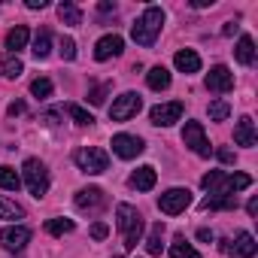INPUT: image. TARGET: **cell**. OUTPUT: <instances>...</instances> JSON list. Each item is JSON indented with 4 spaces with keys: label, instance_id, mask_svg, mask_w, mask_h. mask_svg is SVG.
I'll list each match as a JSON object with an SVG mask.
<instances>
[{
    "label": "cell",
    "instance_id": "obj_35",
    "mask_svg": "<svg viewBox=\"0 0 258 258\" xmlns=\"http://www.w3.org/2000/svg\"><path fill=\"white\" fill-rule=\"evenodd\" d=\"M61 58L64 61H73L76 58V43L70 37H61Z\"/></svg>",
    "mask_w": 258,
    "mask_h": 258
},
{
    "label": "cell",
    "instance_id": "obj_23",
    "mask_svg": "<svg viewBox=\"0 0 258 258\" xmlns=\"http://www.w3.org/2000/svg\"><path fill=\"white\" fill-rule=\"evenodd\" d=\"M0 70H4L7 79H19V76L25 73V64H22L19 55H4V61H0Z\"/></svg>",
    "mask_w": 258,
    "mask_h": 258
},
{
    "label": "cell",
    "instance_id": "obj_32",
    "mask_svg": "<svg viewBox=\"0 0 258 258\" xmlns=\"http://www.w3.org/2000/svg\"><path fill=\"white\" fill-rule=\"evenodd\" d=\"M31 94H34V97H40V100H46V97L52 94V79H46V76L34 79V82H31Z\"/></svg>",
    "mask_w": 258,
    "mask_h": 258
},
{
    "label": "cell",
    "instance_id": "obj_7",
    "mask_svg": "<svg viewBox=\"0 0 258 258\" xmlns=\"http://www.w3.org/2000/svg\"><path fill=\"white\" fill-rule=\"evenodd\" d=\"M188 204H191V191L188 188H167L158 198V210L164 216H179V213H185Z\"/></svg>",
    "mask_w": 258,
    "mask_h": 258
},
{
    "label": "cell",
    "instance_id": "obj_39",
    "mask_svg": "<svg viewBox=\"0 0 258 258\" xmlns=\"http://www.w3.org/2000/svg\"><path fill=\"white\" fill-rule=\"evenodd\" d=\"M198 240H201V243H213V240H216V234H213L210 228H201V231H198Z\"/></svg>",
    "mask_w": 258,
    "mask_h": 258
},
{
    "label": "cell",
    "instance_id": "obj_17",
    "mask_svg": "<svg viewBox=\"0 0 258 258\" xmlns=\"http://www.w3.org/2000/svg\"><path fill=\"white\" fill-rule=\"evenodd\" d=\"M173 64H176V70L179 73H198L201 70V55L195 52V49H179L176 55H173Z\"/></svg>",
    "mask_w": 258,
    "mask_h": 258
},
{
    "label": "cell",
    "instance_id": "obj_43",
    "mask_svg": "<svg viewBox=\"0 0 258 258\" xmlns=\"http://www.w3.org/2000/svg\"><path fill=\"white\" fill-rule=\"evenodd\" d=\"M97 10H100V13H115V4H100Z\"/></svg>",
    "mask_w": 258,
    "mask_h": 258
},
{
    "label": "cell",
    "instance_id": "obj_30",
    "mask_svg": "<svg viewBox=\"0 0 258 258\" xmlns=\"http://www.w3.org/2000/svg\"><path fill=\"white\" fill-rule=\"evenodd\" d=\"M207 112H210L213 121H225V118L231 115V103H228V100H213V103L207 106Z\"/></svg>",
    "mask_w": 258,
    "mask_h": 258
},
{
    "label": "cell",
    "instance_id": "obj_38",
    "mask_svg": "<svg viewBox=\"0 0 258 258\" xmlns=\"http://www.w3.org/2000/svg\"><path fill=\"white\" fill-rule=\"evenodd\" d=\"M216 155H219V161H222V164H234V152H231V149H219Z\"/></svg>",
    "mask_w": 258,
    "mask_h": 258
},
{
    "label": "cell",
    "instance_id": "obj_15",
    "mask_svg": "<svg viewBox=\"0 0 258 258\" xmlns=\"http://www.w3.org/2000/svg\"><path fill=\"white\" fill-rule=\"evenodd\" d=\"M234 143H237V146H246V149H252V146L258 143L255 121H252L249 115H243V118L237 121V127H234Z\"/></svg>",
    "mask_w": 258,
    "mask_h": 258
},
{
    "label": "cell",
    "instance_id": "obj_40",
    "mask_svg": "<svg viewBox=\"0 0 258 258\" xmlns=\"http://www.w3.org/2000/svg\"><path fill=\"white\" fill-rule=\"evenodd\" d=\"M46 0H28V10H46Z\"/></svg>",
    "mask_w": 258,
    "mask_h": 258
},
{
    "label": "cell",
    "instance_id": "obj_22",
    "mask_svg": "<svg viewBox=\"0 0 258 258\" xmlns=\"http://www.w3.org/2000/svg\"><path fill=\"white\" fill-rule=\"evenodd\" d=\"M146 82H149V88L164 91V88H170V70L158 64V67H152V70L146 73Z\"/></svg>",
    "mask_w": 258,
    "mask_h": 258
},
{
    "label": "cell",
    "instance_id": "obj_28",
    "mask_svg": "<svg viewBox=\"0 0 258 258\" xmlns=\"http://www.w3.org/2000/svg\"><path fill=\"white\" fill-rule=\"evenodd\" d=\"M161 237H164V222H155L152 225V231H149V240H146V249H149V255H161Z\"/></svg>",
    "mask_w": 258,
    "mask_h": 258
},
{
    "label": "cell",
    "instance_id": "obj_5",
    "mask_svg": "<svg viewBox=\"0 0 258 258\" xmlns=\"http://www.w3.org/2000/svg\"><path fill=\"white\" fill-rule=\"evenodd\" d=\"M182 143L195 155H201V158H210L213 155V146H210V140L204 134V124L201 121H185V127H182Z\"/></svg>",
    "mask_w": 258,
    "mask_h": 258
},
{
    "label": "cell",
    "instance_id": "obj_27",
    "mask_svg": "<svg viewBox=\"0 0 258 258\" xmlns=\"http://www.w3.org/2000/svg\"><path fill=\"white\" fill-rule=\"evenodd\" d=\"M0 188H7V191L22 188V176L16 173V167H0Z\"/></svg>",
    "mask_w": 258,
    "mask_h": 258
},
{
    "label": "cell",
    "instance_id": "obj_20",
    "mask_svg": "<svg viewBox=\"0 0 258 258\" xmlns=\"http://www.w3.org/2000/svg\"><path fill=\"white\" fill-rule=\"evenodd\" d=\"M234 58H237L243 67H252V64H255V43H252V37H240V40H237Z\"/></svg>",
    "mask_w": 258,
    "mask_h": 258
},
{
    "label": "cell",
    "instance_id": "obj_18",
    "mask_svg": "<svg viewBox=\"0 0 258 258\" xmlns=\"http://www.w3.org/2000/svg\"><path fill=\"white\" fill-rule=\"evenodd\" d=\"M252 185V176L249 173H225V182H222V188H219V195H237V191H246Z\"/></svg>",
    "mask_w": 258,
    "mask_h": 258
},
{
    "label": "cell",
    "instance_id": "obj_31",
    "mask_svg": "<svg viewBox=\"0 0 258 258\" xmlns=\"http://www.w3.org/2000/svg\"><path fill=\"white\" fill-rule=\"evenodd\" d=\"M25 210L16 204V201H7V198H0V219H22Z\"/></svg>",
    "mask_w": 258,
    "mask_h": 258
},
{
    "label": "cell",
    "instance_id": "obj_4",
    "mask_svg": "<svg viewBox=\"0 0 258 258\" xmlns=\"http://www.w3.org/2000/svg\"><path fill=\"white\" fill-rule=\"evenodd\" d=\"M22 173H25V182H28V191L34 198H43L49 191V170L40 158H28L22 164Z\"/></svg>",
    "mask_w": 258,
    "mask_h": 258
},
{
    "label": "cell",
    "instance_id": "obj_9",
    "mask_svg": "<svg viewBox=\"0 0 258 258\" xmlns=\"http://www.w3.org/2000/svg\"><path fill=\"white\" fill-rule=\"evenodd\" d=\"M109 146H112V152H115L118 158H124V161L143 155V149H146V143H143L140 137H134V134H115Z\"/></svg>",
    "mask_w": 258,
    "mask_h": 258
},
{
    "label": "cell",
    "instance_id": "obj_14",
    "mask_svg": "<svg viewBox=\"0 0 258 258\" xmlns=\"http://www.w3.org/2000/svg\"><path fill=\"white\" fill-rule=\"evenodd\" d=\"M121 49H124V40H121L118 34H106V37H100V40L94 43V58H97V61H106V58L121 55Z\"/></svg>",
    "mask_w": 258,
    "mask_h": 258
},
{
    "label": "cell",
    "instance_id": "obj_12",
    "mask_svg": "<svg viewBox=\"0 0 258 258\" xmlns=\"http://www.w3.org/2000/svg\"><path fill=\"white\" fill-rule=\"evenodd\" d=\"M76 207H79L82 213H97V210H103V207H106L103 188H97V185L79 188V191H76Z\"/></svg>",
    "mask_w": 258,
    "mask_h": 258
},
{
    "label": "cell",
    "instance_id": "obj_44",
    "mask_svg": "<svg viewBox=\"0 0 258 258\" xmlns=\"http://www.w3.org/2000/svg\"><path fill=\"white\" fill-rule=\"evenodd\" d=\"M234 31H237V25H225V28H222V34H225V37H231Z\"/></svg>",
    "mask_w": 258,
    "mask_h": 258
},
{
    "label": "cell",
    "instance_id": "obj_41",
    "mask_svg": "<svg viewBox=\"0 0 258 258\" xmlns=\"http://www.w3.org/2000/svg\"><path fill=\"white\" fill-rule=\"evenodd\" d=\"M246 213H249V216H255V213H258V198H252V201L246 204Z\"/></svg>",
    "mask_w": 258,
    "mask_h": 258
},
{
    "label": "cell",
    "instance_id": "obj_42",
    "mask_svg": "<svg viewBox=\"0 0 258 258\" xmlns=\"http://www.w3.org/2000/svg\"><path fill=\"white\" fill-rule=\"evenodd\" d=\"M191 7H195V10H204V7H213V0H195Z\"/></svg>",
    "mask_w": 258,
    "mask_h": 258
},
{
    "label": "cell",
    "instance_id": "obj_24",
    "mask_svg": "<svg viewBox=\"0 0 258 258\" xmlns=\"http://www.w3.org/2000/svg\"><path fill=\"white\" fill-rule=\"evenodd\" d=\"M58 19L64 25H82V13L76 4H70V0H64V4H58Z\"/></svg>",
    "mask_w": 258,
    "mask_h": 258
},
{
    "label": "cell",
    "instance_id": "obj_2",
    "mask_svg": "<svg viewBox=\"0 0 258 258\" xmlns=\"http://www.w3.org/2000/svg\"><path fill=\"white\" fill-rule=\"evenodd\" d=\"M115 225H118V231H121V240H124V249H134L137 243H140V237H143V216L137 213V207H131V204H118L115 207Z\"/></svg>",
    "mask_w": 258,
    "mask_h": 258
},
{
    "label": "cell",
    "instance_id": "obj_36",
    "mask_svg": "<svg viewBox=\"0 0 258 258\" xmlns=\"http://www.w3.org/2000/svg\"><path fill=\"white\" fill-rule=\"evenodd\" d=\"M106 234H109V228H106L103 222H94V225H91V237H94V240H103Z\"/></svg>",
    "mask_w": 258,
    "mask_h": 258
},
{
    "label": "cell",
    "instance_id": "obj_25",
    "mask_svg": "<svg viewBox=\"0 0 258 258\" xmlns=\"http://www.w3.org/2000/svg\"><path fill=\"white\" fill-rule=\"evenodd\" d=\"M37 58H46L49 52H52V34L46 31V28H40L37 31V37H34V49H31Z\"/></svg>",
    "mask_w": 258,
    "mask_h": 258
},
{
    "label": "cell",
    "instance_id": "obj_34",
    "mask_svg": "<svg viewBox=\"0 0 258 258\" xmlns=\"http://www.w3.org/2000/svg\"><path fill=\"white\" fill-rule=\"evenodd\" d=\"M109 88H112V85H109V82H103V85H97V88H94V91H88V100H91V103H94V106H100V103H103V100H106V94H109Z\"/></svg>",
    "mask_w": 258,
    "mask_h": 258
},
{
    "label": "cell",
    "instance_id": "obj_37",
    "mask_svg": "<svg viewBox=\"0 0 258 258\" xmlns=\"http://www.w3.org/2000/svg\"><path fill=\"white\" fill-rule=\"evenodd\" d=\"M7 112H10V115H13V118H16V115H22V112H25V103H22V100H13V103H10V109H7Z\"/></svg>",
    "mask_w": 258,
    "mask_h": 258
},
{
    "label": "cell",
    "instance_id": "obj_33",
    "mask_svg": "<svg viewBox=\"0 0 258 258\" xmlns=\"http://www.w3.org/2000/svg\"><path fill=\"white\" fill-rule=\"evenodd\" d=\"M67 112L73 115V121H76V124H91V121H94V115H91L88 109H82L79 103H70V106H67Z\"/></svg>",
    "mask_w": 258,
    "mask_h": 258
},
{
    "label": "cell",
    "instance_id": "obj_16",
    "mask_svg": "<svg viewBox=\"0 0 258 258\" xmlns=\"http://www.w3.org/2000/svg\"><path fill=\"white\" fill-rule=\"evenodd\" d=\"M155 179H158V173H155V167H149V164H143V167H137L134 173H131V188H137V191H152L155 188Z\"/></svg>",
    "mask_w": 258,
    "mask_h": 258
},
{
    "label": "cell",
    "instance_id": "obj_11",
    "mask_svg": "<svg viewBox=\"0 0 258 258\" xmlns=\"http://www.w3.org/2000/svg\"><path fill=\"white\" fill-rule=\"evenodd\" d=\"M28 243H31V228H25V225H13V228L0 231V246L7 252H22Z\"/></svg>",
    "mask_w": 258,
    "mask_h": 258
},
{
    "label": "cell",
    "instance_id": "obj_19",
    "mask_svg": "<svg viewBox=\"0 0 258 258\" xmlns=\"http://www.w3.org/2000/svg\"><path fill=\"white\" fill-rule=\"evenodd\" d=\"M28 37H31V31H28L25 25H16V28L7 34V49H10V55H19V52L28 46Z\"/></svg>",
    "mask_w": 258,
    "mask_h": 258
},
{
    "label": "cell",
    "instance_id": "obj_13",
    "mask_svg": "<svg viewBox=\"0 0 258 258\" xmlns=\"http://www.w3.org/2000/svg\"><path fill=\"white\" fill-rule=\"evenodd\" d=\"M207 88H210V91H216V94L231 91V88H234V73H231L225 64H216V67L207 73Z\"/></svg>",
    "mask_w": 258,
    "mask_h": 258
},
{
    "label": "cell",
    "instance_id": "obj_21",
    "mask_svg": "<svg viewBox=\"0 0 258 258\" xmlns=\"http://www.w3.org/2000/svg\"><path fill=\"white\" fill-rule=\"evenodd\" d=\"M201 210H237V195H210L201 201Z\"/></svg>",
    "mask_w": 258,
    "mask_h": 258
},
{
    "label": "cell",
    "instance_id": "obj_10",
    "mask_svg": "<svg viewBox=\"0 0 258 258\" xmlns=\"http://www.w3.org/2000/svg\"><path fill=\"white\" fill-rule=\"evenodd\" d=\"M182 100H170V103H158V106H152V112H149V118H152V124H158V127H170L173 121H179L182 118Z\"/></svg>",
    "mask_w": 258,
    "mask_h": 258
},
{
    "label": "cell",
    "instance_id": "obj_29",
    "mask_svg": "<svg viewBox=\"0 0 258 258\" xmlns=\"http://www.w3.org/2000/svg\"><path fill=\"white\" fill-rule=\"evenodd\" d=\"M76 225H73V219H49L46 222V231L52 234V237H64V234H70Z\"/></svg>",
    "mask_w": 258,
    "mask_h": 258
},
{
    "label": "cell",
    "instance_id": "obj_26",
    "mask_svg": "<svg viewBox=\"0 0 258 258\" xmlns=\"http://www.w3.org/2000/svg\"><path fill=\"white\" fill-rule=\"evenodd\" d=\"M170 258H201V252L191 243H185V237H176L170 246Z\"/></svg>",
    "mask_w": 258,
    "mask_h": 258
},
{
    "label": "cell",
    "instance_id": "obj_6",
    "mask_svg": "<svg viewBox=\"0 0 258 258\" xmlns=\"http://www.w3.org/2000/svg\"><path fill=\"white\" fill-rule=\"evenodd\" d=\"M140 106H143V97H140L137 91H124L121 97L112 100L109 118H112V121H127V118H134V115L140 112Z\"/></svg>",
    "mask_w": 258,
    "mask_h": 258
},
{
    "label": "cell",
    "instance_id": "obj_8",
    "mask_svg": "<svg viewBox=\"0 0 258 258\" xmlns=\"http://www.w3.org/2000/svg\"><path fill=\"white\" fill-rule=\"evenodd\" d=\"M219 246H222L225 255H234V258H252L258 252V243H255V237L249 231H240L237 240H222Z\"/></svg>",
    "mask_w": 258,
    "mask_h": 258
},
{
    "label": "cell",
    "instance_id": "obj_1",
    "mask_svg": "<svg viewBox=\"0 0 258 258\" xmlns=\"http://www.w3.org/2000/svg\"><path fill=\"white\" fill-rule=\"evenodd\" d=\"M161 25H164V10L161 7H146L143 16L137 19V25L131 28V37L137 46H152L161 34Z\"/></svg>",
    "mask_w": 258,
    "mask_h": 258
},
{
    "label": "cell",
    "instance_id": "obj_3",
    "mask_svg": "<svg viewBox=\"0 0 258 258\" xmlns=\"http://www.w3.org/2000/svg\"><path fill=\"white\" fill-rule=\"evenodd\" d=\"M73 161H76V167L82 173H91V176L106 173V167H109V155L100 146H82V149H76L73 152Z\"/></svg>",
    "mask_w": 258,
    "mask_h": 258
}]
</instances>
